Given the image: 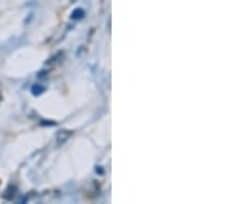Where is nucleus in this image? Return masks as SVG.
<instances>
[{
	"mask_svg": "<svg viewBox=\"0 0 248 204\" xmlns=\"http://www.w3.org/2000/svg\"><path fill=\"white\" fill-rule=\"evenodd\" d=\"M71 135H73V131H69V130H60L57 133V145L62 146L65 142L71 138Z\"/></svg>",
	"mask_w": 248,
	"mask_h": 204,
	"instance_id": "nucleus-1",
	"label": "nucleus"
},
{
	"mask_svg": "<svg viewBox=\"0 0 248 204\" xmlns=\"http://www.w3.org/2000/svg\"><path fill=\"white\" fill-rule=\"evenodd\" d=\"M16 195H17V187L16 185H9L6 188V190L3 192V199L11 202V200H14Z\"/></svg>",
	"mask_w": 248,
	"mask_h": 204,
	"instance_id": "nucleus-2",
	"label": "nucleus"
},
{
	"mask_svg": "<svg viewBox=\"0 0 248 204\" xmlns=\"http://www.w3.org/2000/svg\"><path fill=\"white\" fill-rule=\"evenodd\" d=\"M97 174H104V169H101V167H97Z\"/></svg>",
	"mask_w": 248,
	"mask_h": 204,
	"instance_id": "nucleus-5",
	"label": "nucleus"
},
{
	"mask_svg": "<svg viewBox=\"0 0 248 204\" xmlns=\"http://www.w3.org/2000/svg\"><path fill=\"white\" fill-rule=\"evenodd\" d=\"M84 16H86V11L79 7V9H75L73 11H72L71 18L73 19V21H79V19H81Z\"/></svg>",
	"mask_w": 248,
	"mask_h": 204,
	"instance_id": "nucleus-3",
	"label": "nucleus"
},
{
	"mask_svg": "<svg viewBox=\"0 0 248 204\" xmlns=\"http://www.w3.org/2000/svg\"><path fill=\"white\" fill-rule=\"evenodd\" d=\"M42 93H45V86H42V84H35L33 87H32V94L33 95H40Z\"/></svg>",
	"mask_w": 248,
	"mask_h": 204,
	"instance_id": "nucleus-4",
	"label": "nucleus"
}]
</instances>
